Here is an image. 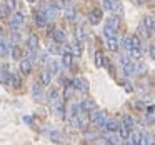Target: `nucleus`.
Returning a JSON list of instances; mask_svg holds the SVG:
<instances>
[{
	"label": "nucleus",
	"mask_w": 155,
	"mask_h": 145,
	"mask_svg": "<svg viewBox=\"0 0 155 145\" xmlns=\"http://www.w3.org/2000/svg\"><path fill=\"white\" fill-rule=\"evenodd\" d=\"M27 58H28L30 62H37V60H38L37 50H34V48H27Z\"/></svg>",
	"instance_id": "obj_28"
},
{
	"label": "nucleus",
	"mask_w": 155,
	"mask_h": 145,
	"mask_svg": "<svg viewBox=\"0 0 155 145\" xmlns=\"http://www.w3.org/2000/svg\"><path fill=\"white\" fill-rule=\"evenodd\" d=\"M100 20H102V10L100 8H94L90 12V15H88V22L92 25H97V24H100Z\"/></svg>",
	"instance_id": "obj_6"
},
{
	"label": "nucleus",
	"mask_w": 155,
	"mask_h": 145,
	"mask_svg": "<svg viewBox=\"0 0 155 145\" xmlns=\"http://www.w3.org/2000/svg\"><path fill=\"white\" fill-rule=\"evenodd\" d=\"M57 8H67V0H54Z\"/></svg>",
	"instance_id": "obj_40"
},
{
	"label": "nucleus",
	"mask_w": 155,
	"mask_h": 145,
	"mask_svg": "<svg viewBox=\"0 0 155 145\" xmlns=\"http://www.w3.org/2000/svg\"><path fill=\"white\" fill-rule=\"evenodd\" d=\"M80 107H82V112L88 114L90 110H94V108H95V104L92 100H84V102H80Z\"/></svg>",
	"instance_id": "obj_20"
},
{
	"label": "nucleus",
	"mask_w": 155,
	"mask_h": 145,
	"mask_svg": "<svg viewBox=\"0 0 155 145\" xmlns=\"http://www.w3.org/2000/svg\"><path fill=\"white\" fill-rule=\"evenodd\" d=\"M34 18H35V24H37L38 27H45V25H47V20H48V17H47V14H45L44 8L35 12V14H34Z\"/></svg>",
	"instance_id": "obj_4"
},
{
	"label": "nucleus",
	"mask_w": 155,
	"mask_h": 145,
	"mask_svg": "<svg viewBox=\"0 0 155 145\" xmlns=\"http://www.w3.org/2000/svg\"><path fill=\"white\" fill-rule=\"evenodd\" d=\"M75 38H77V42H85V30L80 27H77V30H75Z\"/></svg>",
	"instance_id": "obj_27"
},
{
	"label": "nucleus",
	"mask_w": 155,
	"mask_h": 145,
	"mask_svg": "<svg viewBox=\"0 0 155 145\" xmlns=\"http://www.w3.org/2000/svg\"><path fill=\"white\" fill-rule=\"evenodd\" d=\"M12 57H14V60H18V58H22V50L18 45H14L12 47Z\"/></svg>",
	"instance_id": "obj_30"
},
{
	"label": "nucleus",
	"mask_w": 155,
	"mask_h": 145,
	"mask_svg": "<svg viewBox=\"0 0 155 145\" xmlns=\"http://www.w3.org/2000/svg\"><path fill=\"white\" fill-rule=\"evenodd\" d=\"M132 2H135L137 5H140V4H142V0H132Z\"/></svg>",
	"instance_id": "obj_44"
},
{
	"label": "nucleus",
	"mask_w": 155,
	"mask_h": 145,
	"mask_svg": "<svg viewBox=\"0 0 155 145\" xmlns=\"http://www.w3.org/2000/svg\"><path fill=\"white\" fill-rule=\"evenodd\" d=\"M48 70H50L52 74H57V72H58V64L55 60H50V62H48Z\"/></svg>",
	"instance_id": "obj_36"
},
{
	"label": "nucleus",
	"mask_w": 155,
	"mask_h": 145,
	"mask_svg": "<svg viewBox=\"0 0 155 145\" xmlns=\"http://www.w3.org/2000/svg\"><path fill=\"white\" fill-rule=\"evenodd\" d=\"M107 48L110 52H117L118 50V40L115 37H108L107 38Z\"/></svg>",
	"instance_id": "obj_17"
},
{
	"label": "nucleus",
	"mask_w": 155,
	"mask_h": 145,
	"mask_svg": "<svg viewBox=\"0 0 155 145\" xmlns=\"http://www.w3.org/2000/svg\"><path fill=\"white\" fill-rule=\"evenodd\" d=\"M148 55H150V58L155 60V45H150V48H148Z\"/></svg>",
	"instance_id": "obj_42"
},
{
	"label": "nucleus",
	"mask_w": 155,
	"mask_h": 145,
	"mask_svg": "<svg viewBox=\"0 0 155 145\" xmlns=\"http://www.w3.org/2000/svg\"><path fill=\"white\" fill-rule=\"evenodd\" d=\"M147 72H148V67H147V64H143V62H138V64L135 65V70H134V74L137 75V77H143V75H147Z\"/></svg>",
	"instance_id": "obj_8"
},
{
	"label": "nucleus",
	"mask_w": 155,
	"mask_h": 145,
	"mask_svg": "<svg viewBox=\"0 0 155 145\" xmlns=\"http://www.w3.org/2000/svg\"><path fill=\"white\" fill-rule=\"evenodd\" d=\"M8 52H12L10 45H8L7 42H4V40H0V55H7Z\"/></svg>",
	"instance_id": "obj_26"
},
{
	"label": "nucleus",
	"mask_w": 155,
	"mask_h": 145,
	"mask_svg": "<svg viewBox=\"0 0 155 145\" xmlns=\"http://www.w3.org/2000/svg\"><path fill=\"white\" fill-rule=\"evenodd\" d=\"M118 128H120V125L117 124L115 120H107L104 125V130L110 132V133H114V132H118Z\"/></svg>",
	"instance_id": "obj_14"
},
{
	"label": "nucleus",
	"mask_w": 155,
	"mask_h": 145,
	"mask_svg": "<svg viewBox=\"0 0 155 145\" xmlns=\"http://www.w3.org/2000/svg\"><path fill=\"white\" fill-rule=\"evenodd\" d=\"M122 124H125L127 127L134 128L135 127V118L132 117V115H124V117H122Z\"/></svg>",
	"instance_id": "obj_23"
},
{
	"label": "nucleus",
	"mask_w": 155,
	"mask_h": 145,
	"mask_svg": "<svg viewBox=\"0 0 155 145\" xmlns=\"http://www.w3.org/2000/svg\"><path fill=\"white\" fill-rule=\"evenodd\" d=\"M38 45H40V40H38L37 35H28L27 37V48H34V50H37Z\"/></svg>",
	"instance_id": "obj_10"
},
{
	"label": "nucleus",
	"mask_w": 155,
	"mask_h": 145,
	"mask_svg": "<svg viewBox=\"0 0 155 145\" xmlns=\"http://www.w3.org/2000/svg\"><path fill=\"white\" fill-rule=\"evenodd\" d=\"M120 65L124 67V74L125 75H132V74H134L135 65H134V62H132L128 57H120Z\"/></svg>",
	"instance_id": "obj_2"
},
{
	"label": "nucleus",
	"mask_w": 155,
	"mask_h": 145,
	"mask_svg": "<svg viewBox=\"0 0 155 145\" xmlns=\"http://www.w3.org/2000/svg\"><path fill=\"white\" fill-rule=\"evenodd\" d=\"M142 24H143L150 32H155V18L153 17H143V22H142Z\"/></svg>",
	"instance_id": "obj_21"
},
{
	"label": "nucleus",
	"mask_w": 155,
	"mask_h": 145,
	"mask_svg": "<svg viewBox=\"0 0 155 145\" xmlns=\"http://www.w3.org/2000/svg\"><path fill=\"white\" fill-rule=\"evenodd\" d=\"M20 72L24 75H28L32 72V62L28 58H22L20 60Z\"/></svg>",
	"instance_id": "obj_11"
},
{
	"label": "nucleus",
	"mask_w": 155,
	"mask_h": 145,
	"mask_svg": "<svg viewBox=\"0 0 155 145\" xmlns=\"http://www.w3.org/2000/svg\"><path fill=\"white\" fill-rule=\"evenodd\" d=\"M52 38H54V42H57V44H64L65 42V32L60 30V28H55L54 34H52Z\"/></svg>",
	"instance_id": "obj_13"
},
{
	"label": "nucleus",
	"mask_w": 155,
	"mask_h": 145,
	"mask_svg": "<svg viewBox=\"0 0 155 145\" xmlns=\"http://www.w3.org/2000/svg\"><path fill=\"white\" fill-rule=\"evenodd\" d=\"M44 10H45V14H47L48 18H55V12H57V7H55L54 2H52V4H47V5H45Z\"/></svg>",
	"instance_id": "obj_16"
},
{
	"label": "nucleus",
	"mask_w": 155,
	"mask_h": 145,
	"mask_svg": "<svg viewBox=\"0 0 155 145\" xmlns=\"http://www.w3.org/2000/svg\"><path fill=\"white\" fill-rule=\"evenodd\" d=\"M132 47L134 48L142 47V42H140V37H138V35H132Z\"/></svg>",
	"instance_id": "obj_35"
},
{
	"label": "nucleus",
	"mask_w": 155,
	"mask_h": 145,
	"mask_svg": "<svg viewBox=\"0 0 155 145\" xmlns=\"http://www.w3.org/2000/svg\"><path fill=\"white\" fill-rule=\"evenodd\" d=\"M27 2H30V4H34V2H35V0H27Z\"/></svg>",
	"instance_id": "obj_45"
},
{
	"label": "nucleus",
	"mask_w": 155,
	"mask_h": 145,
	"mask_svg": "<svg viewBox=\"0 0 155 145\" xmlns=\"http://www.w3.org/2000/svg\"><path fill=\"white\" fill-rule=\"evenodd\" d=\"M47 50H48V54H58V52H60V47H57V45H54V44H50L47 47Z\"/></svg>",
	"instance_id": "obj_39"
},
{
	"label": "nucleus",
	"mask_w": 155,
	"mask_h": 145,
	"mask_svg": "<svg viewBox=\"0 0 155 145\" xmlns=\"http://www.w3.org/2000/svg\"><path fill=\"white\" fill-rule=\"evenodd\" d=\"M102 4H104V8H105V10H108V12L118 10L117 4H115V0H102Z\"/></svg>",
	"instance_id": "obj_18"
},
{
	"label": "nucleus",
	"mask_w": 155,
	"mask_h": 145,
	"mask_svg": "<svg viewBox=\"0 0 155 145\" xmlns=\"http://www.w3.org/2000/svg\"><path fill=\"white\" fill-rule=\"evenodd\" d=\"M95 65H97V67H102V65H104V54H102L100 50L95 52Z\"/></svg>",
	"instance_id": "obj_32"
},
{
	"label": "nucleus",
	"mask_w": 155,
	"mask_h": 145,
	"mask_svg": "<svg viewBox=\"0 0 155 145\" xmlns=\"http://www.w3.org/2000/svg\"><path fill=\"white\" fill-rule=\"evenodd\" d=\"M8 24H10L14 28L24 25V15H22L20 12H15V14H12L10 17H8Z\"/></svg>",
	"instance_id": "obj_5"
},
{
	"label": "nucleus",
	"mask_w": 155,
	"mask_h": 145,
	"mask_svg": "<svg viewBox=\"0 0 155 145\" xmlns=\"http://www.w3.org/2000/svg\"><path fill=\"white\" fill-rule=\"evenodd\" d=\"M70 52H72V55H80V54H82V48H80V45H78V44H74V45H70Z\"/></svg>",
	"instance_id": "obj_37"
},
{
	"label": "nucleus",
	"mask_w": 155,
	"mask_h": 145,
	"mask_svg": "<svg viewBox=\"0 0 155 145\" xmlns=\"http://www.w3.org/2000/svg\"><path fill=\"white\" fill-rule=\"evenodd\" d=\"M130 130H132L130 127H127L125 124H122L120 128H118V132H120V137H122V138H128V135H130Z\"/></svg>",
	"instance_id": "obj_25"
},
{
	"label": "nucleus",
	"mask_w": 155,
	"mask_h": 145,
	"mask_svg": "<svg viewBox=\"0 0 155 145\" xmlns=\"http://www.w3.org/2000/svg\"><path fill=\"white\" fill-rule=\"evenodd\" d=\"M8 85H12V87L18 88L22 85V78L20 75L17 74V72H10V78H8Z\"/></svg>",
	"instance_id": "obj_9"
},
{
	"label": "nucleus",
	"mask_w": 155,
	"mask_h": 145,
	"mask_svg": "<svg viewBox=\"0 0 155 145\" xmlns=\"http://www.w3.org/2000/svg\"><path fill=\"white\" fill-rule=\"evenodd\" d=\"M40 82H42V85H50V82H52V72L50 70L40 72Z\"/></svg>",
	"instance_id": "obj_15"
},
{
	"label": "nucleus",
	"mask_w": 155,
	"mask_h": 145,
	"mask_svg": "<svg viewBox=\"0 0 155 145\" xmlns=\"http://www.w3.org/2000/svg\"><path fill=\"white\" fill-rule=\"evenodd\" d=\"M88 117H90V122H92V124L97 125L98 128H104L105 122H107V115H105V112L97 110V108H94V110L88 112Z\"/></svg>",
	"instance_id": "obj_1"
},
{
	"label": "nucleus",
	"mask_w": 155,
	"mask_h": 145,
	"mask_svg": "<svg viewBox=\"0 0 155 145\" xmlns=\"http://www.w3.org/2000/svg\"><path fill=\"white\" fill-rule=\"evenodd\" d=\"M72 82H74L75 90H78V92H88V82L85 80L84 77H75Z\"/></svg>",
	"instance_id": "obj_3"
},
{
	"label": "nucleus",
	"mask_w": 155,
	"mask_h": 145,
	"mask_svg": "<svg viewBox=\"0 0 155 145\" xmlns=\"http://www.w3.org/2000/svg\"><path fill=\"white\" fill-rule=\"evenodd\" d=\"M0 32H2V28H0Z\"/></svg>",
	"instance_id": "obj_46"
},
{
	"label": "nucleus",
	"mask_w": 155,
	"mask_h": 145,
	"mask_svg": "<svg viewBox=\"0 0 155 145\" xmlns=\"http://www.w3.org/2000/svg\"><path fill=\"white\" fill-rule=\"evenodd\" d=\"M130 57L134 58V60H140V58H142V50H140V48H132V50H130Z\"/></svg>",
	"instance_id": "obj_34"
},
{
	"label": "nucleus",
	"mask_w": 155,
	"mask_h": 145,
	"mask_svg": "<svg viewBox=\"0 0 155 145\" xmlns=\"http://www.w3.org/2000/svg\"><path fill=\"white\" fill-rule=\"evenodd\" d=\"M104 35L105 37H115L117 35V28H114V27H110V25H107L105 24V27H104Z\"/></svg>",
	"instance_id": "obj_22"
},
{
	"label": "nucleus",
	"mask_w": 155,
	"mask_h": 145,
	"mask_svg": "<svg viewBox=\"0 0 155 145\" xmlns=\"http://www.w3.org/2000/svg\"><path fill=\"white\" fill-rule=\"evenodd\" d=\"M40 85H42V82L34 85V98L35 100H40V97H42V87Z\"/></svg>",
	"instance_id": "obj_29"
},
{
	"label": "nucleus",
	"mask_w": 155,
	"mask_h": 145,
	"mask_svg": "<svg viewBox=\"0 0 155 145\" xmlns=\"http://www.w3.org/2000/svg\"><path fill=\"white\" fill-rule=\"evenodd\" d=\"M122 47H124L125 50L130 52L132 48H134L132 47V37H124V40H122Z\"/></svg>",
	"instance_id": "obj_31"
},
{
	"label": "nucleus",
	"mask_w": 155,
	"mask_h": 145,
	"mask_svg": "<svg viewBox=\"0 0 155 145\" xmlns=\"http://www.w3.org/2000/svg\"><path fill=\"white\" fill-rule=\"evenodd\" d=\"M107 25H110V27H114V28H118V25H120V18H118V17L107 18Z\"/></svg>",
	"instance_id": "obj_33"
},
{
	"label": "nucleus",
	"mask_w": 155,
	"mask_h": 145,
	"mask_svg": "<svg viewBox=\"0 0 155 145\" xmlns=\"http://www.w3.org/2000/svg\"><path fill=\"white\" fill-rule=\"evenodd\" d=\"M62 64H64L65 67H70L72 65V52H65V54H62Z\"/></svg>",
	"instance_id": "obj_24"
},
{
	"label": "nucleus",
	"mask_w": 155,
	"mask_h": 145,
	"mask_svg": "<svg viewBox=\"0 0 155 145\" xmlns=\"http://www.w3.org/2000/svg\"><path fill=\"white\" fill-rule=\"evenodd\" d=\"M4 4L7 5V7L10 8V10H14L15 5H17V0H4Z\"/></svg>",
	"instance_id": "obj_41"
},
{
	"label": "nucleus",
	"mask_w": 155,
	"mask_h": 145,
	"mask_svg": "<svg viewBox=\"0 0 155 145\" xmlns=\"http://www.w3.org/2000/svg\"><path fill=\"white\" fill-rule=\"evenodd\" d=\"M24 122H27V124H32V122H34V118H32V117H24Z\"/></svg>",
	"instance_id": "obj_43"
},
{
	"label": "nucleus",
	"mask_w": 155,
	"mask_h": 145,
	"mask_svg": "<svg viewBox=\"0 0 155 145\" xmlns=\"http://www.w3.org/2000/svg\"><path fill=\"white\" fill-rule=\"evenodd\" d=\"M142 142V133L140 132H130L128 138L125 140V143H130V145H138Z\"/></svg>",
	"instance_id": "obj_7"
},
{
	"label": "nucleus",
	"mask_w": 155,
	"mask_h": 145,
	"mask_svg": "<svg viewBox=\"0 0 155 145\" xmlns=\"http://www.w3.org/2000/svg\"><path fill=\"white\" fill-rule=\"evenodd\" d=\"M140 143H143V145L152 143V135L150 133H143V135H142V142H140Z\"/></svg>",
	"instance_id": "obj_38"
},
{
	"label": "nucleus",
	"mask_w": 155,
	"mask_h": 145,
	"mask_svg": "<svg viewBox=\"0 0 155 145\" xmlns=\"http://www.w3.org/2000/svg\"><path fill=\"white\" fill-rule=\"evenodd\" d=\"M145 120L148 124H155V105H150V107L145 108Z\"/></svg>",
	"instance_id": "obj_12"
},
{
	"label": "nucleus",
	"mask_w": 155,
	"mask_h": 145,
	"mask_svg": "<svg viewBox=\"0 0 155 145\" xmlns=\"http://www.w3.org/2000/svg\"><path fill=\"white\" fill-rule=\"evenodd\" d=\"M64 18H65L67 22H74L75 18H77V14H75L74 8L67 7V8H65V14H64Z\"/></svg>",
	"instance_id": "obj_19"
}]
</instances>
